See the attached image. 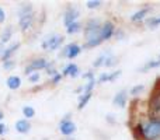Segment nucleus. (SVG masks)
I'll return each mask as SVG.
<instances>
[{"mask_svg": "<svg viewBox=\"0 0 160 140\" xmlns=\"http://www.w3.org/2000/svg\"><path fill=\"white\" fill-rule=\"evenodd\" d=\"M102 22L97 18H90L84 24V45L83 49H90V48H96L102 44V39L100 36V28H101Z\"/></svg>", "mask_w": 160, "mask_h": 140, "instance_id": "obj_1", "label": "nucleus"}, {"mask_svg": "<svg viewBox=\"0 0 160 140\" xmlns=\"http://www.w3.org/2000/svg\"><path fill=\"white\" fill-rule=\"evenodd\" d=\"M135 132L142 140H160V115L150 116L145 123H138Z\"/></svg>", "mask_w": 160, "mask_h": 140, "instance_id": "obj_2", "label": "nucleus"}, {"mask_svg": "<svg viewBox=\"0 0 160 140\" xmlns=\"http://www.w3.org/2000/svg\"><path fill=\"white\" fill-rule=\"evenodd\" d=\"M65 38L62 35H58V34H53V35H49L42 41L41 46L44 51H48V52H53L56 51L62 44H63Z\"/></svg>", "mask_w": 160, "mask_h": 140, "instance_id": "obj_3", "label": "nucleus"}, {"mask_svg": "<svg viewBox=\"0 0 160 140\" xmlns=\"http://www.w3.org/2000/svg\"><path fill=\"white\" fill-rule=\"evenodd\" d=\"M48 63H49V62H48L45 58H37V59H32V60H31L30 63H28V66H25V69H24L25 76L28 77L30 74L35 73V71H39V70L47 69Z\"/></svg>", "mask_w": 160, "mask_h": 140, "instance_id": "obj_4", "label": "nucleus"}, {"mask_svg": "<svg viewBox=\"0 0 160 140\" xmlns=\"http://www.w3.org/2000/svg\"><path fill=\"white\" fill-rule=\"evenodd\" d=\"M114 34H115V24L112 21H110V20L102 22L101 28H100V36H101L102 42L111 39L114 36Z\"/></svg>", "mask_w": 160, "mask_h": 140, "instance_id": "obj_5", "label": "nucleus"}, {"mask_svg": "<svg viewBox=\"0 0 160 140\" xmlns=\"http://www.w3.org/2000/svg\"><path fill=\"white\" fill-rule=\"evenodd\" d=\"M59 132L63 136H72L76 132V123L73 121H70L69 116H66L59 122Z\"/></svg>", "mask_w": 160, "mask_h": 140, "instance_id": "obj_6", "label": "nucleus"}, {"mask_svg": "<svg viewBox=\"0 0 160 140\" xmlns=\"http://www.w3.org/2000/svg\"><path fill=\"white\" fill-rule=\"evenodd\" d=\"M149 112L150 116L160 115V91H155L149 99Z\"/></svg>", "mask_w": 160, "mask_h": 140, "instance_id": "obj_7", "label": "nucleus"}, {"mask_svg": "<svg viewBox=\"0 0 160 140\" xmlns=\"http://www.w3.org/2000/svg\"><path fill=\"white\" fill-rule=\"evenodd\" d=\"M80 16L79 10L76 7H68L66 11H65V16H63V24L65 27H69L70 24H73L75 21H78V17Z\"/></svg>", "mask_w": 160, "mask_h": 140, "instance_id": "obj_8", "label": "nucleus"}, {"mask_svg": "<svg viewBox=\"0 0 160 140\" xmlns=\"http://www.w3.org/2000/svg\"><path fill=\"white\" fill-rule=\"evenodd\" d=\"M127 102H128V91L127 90L118 91L112 99V104L118 108H125L127 107Z\"/></svg>", "mask_w": 160, "mask_h": 140, "instance_id": "obj_9", "label": "nucleus"}, {"mask_svg": "<svg viewBox=\"0 0 160 140\" xmlns=\"http://www.w3.org/2000/svg\"><path fill=\"white\" fill-rule=\"evenodd\" d=\"M20 48V42H14V44H11L10 46L4 48V51H3L2 56H0V59H2V62H6V60H10L11 56L14 55V53L17 52V49Z\"/></svg>", "mask_w": 160, "mask_h": 140, "instance_id": "obj_10", "label": "nucleus"}, {"mask_svg": "<svg viewBox=\"0 0 160 140\" xmlns=\"http://www.w3.org/2000/svg\"><path fill=\"white\" fill-rule=\"evenodd\" d=\"M34 24V13L27 14V16H22L18 18V25L21 28V31H27L32 27Z\"/></svg>", "mask_w": 160, "mask_h": 140, "instance_id": "obj_11", "label": "nucleus"}, {"mask_svg": "<svg viewBox=\"0 0 160 140\" xmlns=\"http://www.w3.org/2000/svg\"><path fill=\"white\" fill-rule=\"evenodd\" d=\"M152 11V7H142L141 10H138L136 13L132 14V17H131V21L132 22H139V21H143V20H146L148 14Z\"/></svg>", "mask_w": 160, "mask_h": 140, "instance_id": "obj_12", "label": "nucleus"}, {"mask_svg": "<svg viewBox=\"0 0 160 140\" xmlns=\"http://www.w3.org/2000/svg\"><path fill=\"white\" fill-rule=\"evenodd\" d=\"M14 128H16V130L18 133L27 135V133H30V130H31V123H30V121H27V119H18V121L16 122V125H14Z\"/></svg>", "mask_w": 160, "mask_h": 140, "instance_id": "obj_13", "label": "nucleus"}, {"mask_svg": "<svg viewBox=\"0 0 160 140\" xmlns=\"http://www.w3.org/2000/svg\"><path fill=\"white\" fill-rule=\"evenodd\" d=\"M80 70H79V66L76 63H69L66 67L63 69V71H62V76H69L72 77V79H76V77L80 76Z\"/></svg>", "mask_w": 160, "mask_h": 140, "instance_id": "obj_14", "label": "nucleus"}, {"mask_svg": "<svg viewBox=\"0 0 160 140\" xmlns=\"http://www.w3.org/2000/svg\"><path fill=\"white\" fill-rule=\"evenodd\" d=\"M82 51H83V48L82 46H79L76 42H70L69 44V52H68V56H66V59H75V58H78V56L82 53Z\"/></svg>", "mask_w": 160, "mask_h": 140, "instance_id": "obj_15", "label": "nucleus"}, {"mask_svg": "<svg viewBox=\"0 0 160 140\" xmlns=\"http://www.w3.org/2000/svg\"><path fill=\"white\" fill-rule=\"evenodd\" d=\"M6 85H7L10 90H18V88L21 87V79H20L18 76H16V74H13V76H10L7 79Z\"/></svg>", "mask_w": 160, "mask_h": 140, "instance_id": "obj_16", "label": "nucleus"}, {"mask_svg": "<svg viewBox=\"0 0 160 140\" xmlns=\"http://www.w3.org/2000/svg\"><path fill=\"white\" fill-rule=\"evenodd\" d=\"M13 34H14L13 27H6L4 30L2 31V34H0V44H2V45L7 44V42L11 39V36H13Z\"/></svg>", "mask_w": 160, "mask_h": 140, "instance_id": "obj_17", "label": "nucleus"}, {"mask_svg": "<svg viewBox=\"0 0 160 140\" xmlns=\"http://www.w3.org/2000/svg\"><path fill=\"white\" fill-rule=\"evenodd\" d=\"M110 55H112V53H111V51H107V52L101 53V55H100L98 58H97L96 60L93 62V67H94V69H98V67L104 66L105 60H107V58H108V56H110Z\"/></svg>", "mask_w": 160, "mask_h": 140, "instance_id": "obj_18", "label": "nucleus"}, {"mask_svg": "<svg viewBox=\"0 0 160 140\" xmlns=\"http://www.w3.org/2000/svg\"><path fill=\"white\" fill-rule=\"evenodd\" d=\"M158 67H160V59H158V60H149L146 62V63L143 65L142 67H139V71H142V73H145V71H149L152 69H158Z\"/></svg>", "mask_w": 160, "mask_h": 140, "instance_id": "obj_19", "label": "nucleus"}, {"mask_svg": "<svg viewBox=\"0 0 160 140\" xmlns=\"http://www.w3.org/2000/svg\"><path fill=\"white\" fill-rule=\"evenodd\" d=\"M91 95H93V93H83L82 95H80L79 98V105H78V109L82 111L83 108L86 107V105L88 104V101L91 99Z\"/></svg>", "mask_w": 160, "mask_h": 140, "instance_id": "obj_20", "label": "nucleus"}, {"mask_svg": "<svg viewBox=\"0 0 160 140\" xmlns=\"http://www.w3.org/2000/svg\"><path fill=\"white\" fill-rule=\"evenodd\" d=\"M82 22L80 21H75L73 24H70L69 27H66V32L69 34V35H72V34H78V32H80L82 31Z\"/></svg>", "mask_w": 160, "mask_h": 140, "instance_id": "obj_21", "label": "nucleus"}, {"mask_svg": "<svg viewBox=\"0 0 160 140\" xmlns=\"http://www.w3.org/2000/svg\"><path fill=\"white\" fill-rule=\"evenodd\" d=\"M22 115H24V118L28 121V119L35 116V109H34L32 107H30V105H25V107H22Z\"/></svg>", "mask_w": 160, "mask_h": 140, "instance_id": "obj_22", "label": "nucleus"}, {"mask_svg": "<svg viewBox=\"0 0 160 140\" xmlns=\"http://www.w3.org/2000/svg\"><path fill=\"white\" fill-rule=\"evenodd\" d=\"M96 83H97L96 77H94V79H90V80L87 81V84L83 87V93H93L94 87H96Z\"/></svg>", "mask_w": 160, "mask_h": 140, "instance_id": "obj_23", "label": "nucleus"}, {"mask_svg": "<svg viewBox=\"0 0 160 140\" xmlns=\"http://www.w3.org/2000/svg\"><path fill=\"white\" fill-rule=\"evenodd\" d=\"M32 13V6L31 4H24L20 7L18 10V17H22V16H27V14H31Z\"/></svg>", "mask_w": 160, "mask_h": 140, "instance_id": "obj_24", "label": "nucleus"}, {"mask_svg": "<svg viewBox=\"0 0 160 140\" xmlns=\"http://www.w3.org/2000/svg\"><path fill=\"white\" fill-rule=\"evenodd\" d=\"M143 90H145V85L143 84H136V85H133V87L129 90V94H131V95H133V97H136V95H139V94H141Z\"/></svg>", "mask_w": 160, "mask_h": 140, "instance_id": "obj_25", "label": "nucleus"}, {"mask_svg": "<svg viewBox=\"0 0 160 140\" xmlns=\"http://www.w3.org/2000/svg\"><path fill=\"white\" fill-rule=\"evenodd\" d=\"M115 65H118V59H117L115 56L110 55V56L107 58V60H105L104 66H105V67H112V66H115Z\"/></svg>", "mask_w": 160, "mask_h": 140, "instance_id": "obj_26", "label": "nucleus"}, {"mask_svg": "<svg viewBox=\"0 0 160 140\" xmlns=\"http://www.w3.org/2000/svg\"><path fill=\"white\" fill-rule=\"evenodd\" d=\"M47 71H48V76H51V77H53L55 74H58V70L55 69V63H53V62H49V63H48Z\"/></svg>", "mask_w": 160, "mask_h": 140, "instance_id": "obj_27", "label": "nucleus"}, {"mask_svg": "<svg viewBox=\"0 0 160 140\" xmlns=\"http://www.w3.org/2000/svg\"><path fill=\"white\" fill-rule=\"evenodd\" d=\"M14 67H16V62H14L13 59L3 62V69H4V70H13Z\"/></svg>", "mask_w": 160, "mask_h": 140, "instance_id": "obj_28", "label": "nucleus"}, {"mask_svg": "<svg viewBox=\"0 0 160 140\" xmlns=\"http://www.w3.org/2000/svg\"><path fill=\"white\" fill-rule=\"evenodd\" d=\"M121 73H122L121 70H115V71H112V73H110L108 74V83H114L119 76H121Z\"/></svg>", "mask_w": 160, "mask_h": 140, "instance_id": "obj_29", "label": "nucleus"}, {"mask_svg": "<svg viewBox=\"0 0 160 140\" xmlns=\"http://www.w3.org/2000/svg\"><path fill=\"white\" fill-rule=\"evenodd\" d=\"M86 6H87L88 8H98L100 6H101V2H100V0H88V2L86 3Z\"/></svg>", "mask_w": 160, "mask_h": 140, "instance_id": "obj_30", "label": "nucleus"}, {"mask_svg": "<svg viewBox=\"0 0 160 140\" xmlns=\"http://www.w3.org/2000/svg\"><path fill=\"white\" fill-rule=\"evenodd\" d=\"M39 79H41V74H39L38 71H35V73L28 76V81L30 83H37V81H39Z\"/></svg>", "mask_w": 160, "mask_h": 140, "instance_id": "obj_31", "label": "nucleus"}, {"mask_svg": "<svg viewBox=\"0 0 160 140\" xmlns=\"http://www.w3.org/2000/svg\"><path fill=\"white\" fill-rule=\"evenodd\" d=\"M62 79H63V76H62V73H58V74H55V76H53V77H51V83H52L53 85H56L59 81H61Z\"/></svg>", "mask_w": 160, "mask_h": 140, "instance_id": "obj_32", "label": "nucleus"}, {"mask_svg": "<svg viewBox=\"0 0 160 140\" xmlns=\"http://www.w3.org/2000/svg\"><path fill=\"white\" fill-rule=\"evenodd\" d=\"M108 74H110V73H101L97 81H98V83H105V81H107L108 83Z\"/></svg>", "mask_w": 160, "mask_h": 140, "instance_id": "obj_33", "label": "nucleus"}, {"mask_svg": "<svg viewBox=\"0 0 160 140\" xmlns=\"http://www.w3.org/2000/svg\"><path fill=\"white\" fill-rule=\"evenodd\" d=\"M8 132V128H7V125H4V123H0V136H3V135H6V133Z\"/></svg>", "mask_w": 160, "mask_h": 140, "instance_id": "obj_34", "label": "nucleus"}, {"mask_svg": "<svg viewBox=\"0 0 160 140\" xmlns=\"http://www.w3.org/2000/svg\"><path fill=\"white\" fill-rule=\"evenodd\" d=\"M82 77L83 79H86V80H90V79H94V73L93 71H87V73H84V74H82Z\"/></svg>", "mask_w": 160, "mask_h": 140, "instance_id": "obj_35", "label": "nucleus"}, {"mask_svg": "<svg viewBox=\"0 0 160 140\" xmlns=\"http://www.w3.org/2000/svg\"><path fill=\"white\" fill-rule=\"evenodd\" d=\"M4 21H6V13H4V10L0 7V24H3Z\"/></svg>", "mask_w": 160, "mask_h": 140, "instance_id": "obj_36", "label": "nucleus"}, {"mask_svg": "<svg viewBox=\"0 0 160 140\" xmlns=\"http://www.w3.org/2000/svg\"><path fill=\"white\" fill-rule=\"evenodd\" d=\"M107 121L110 122V123H112V125L115 123V119H114V116H112V115H107Z\"/></svg>", "mask_w": 160, "mask_h": 140, "instance_id": "obj_37", "label": "nucleus"}, {"mask_svg": "<svg viewBox=\"0 0 160 140\" xmlns=\"http://www.w3.org/2000/svg\"><path fill=\"white\" fill-rule=\"evenodd\" d=\"M4 45H2V44H0V56H2V53H3V51H4Z\"/></svg>", "mask_w": 160, "mask_h": 140, "instance_id": "obj_38", "label": "nucleus"}, {"mask_svg": "<svg viewBox=\"0 0 160 140\" xmlns=\"http://www.w3.org/2000/svg\"><path fill=\"white\" fill-rule=\"evenodd\" d=\"M156 24H158V27L160 25V16H159V17H156Z\"/></svg>", "mask_w": 160, "mask_h": 140, "instance_id": "obj_39", "label": "nucleus"}, {"mask_svg": "<svg viewBox=\"0 0 160 140\" xmlns=\"http://www.w3.org/2000/svg\"><path fill=\"white\" fill-rule=\"evenodd\" d=\"M3 118H4V113H3V111H0V121H2Z\"/></svg>", "mask_w": 160, "mask_h": 140, "instance_id": "obj_40", "label": "nucleus"}, {"mask_svg": "<svg viewBox=\"0 0 160 140\" xmlns=\"http://www.w3.org/2000/svg\"><path fill=\"white\" fill-rule=\"evenodd\" d=\"M159 59H160V55H159Z\"/></svg>", "mask_w": 160, "mask_h": 140, "instance_id": "obj_41", "label": "nucleus"}]
</instances>
